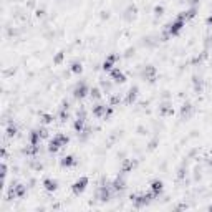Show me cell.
<instances>
[{
  "instance_id": "16",
  "label": "cell",
  "mask_w": 212,
  "mask_h": 212,
  "mask_svg": "<svg viewBox=\"0 0 212 212\" xmlns=\"http://www.w3.org/2000/svg\"><path fill=\"white\" fill-rule=\"evenodd\" d=\"M62 60H63V53H58L57 57H55V60H53V62H55V63H60Z\"/></svg>"
},
{
  "instance_id": "4",
  "label": "cell",
  "mask_w": 212,
  "mask_h": 212,
  "mask_svg": "<svg viewBox=\"0 0 212 212\" xmlns=\"http://www.w3.org/2000/svg\"><path fill=\"white\" fill-rule=\"evenodd\" d=\"M111 78H113L114 81H119V83L124 81V75L119 71V68H113L111 70Z\"/></svg>"
},
{
  "instance_id": "5",
  "label": "cell",
  "mask_w": 212,
  "mask_h": 212,
  "mask_svg": "<svg viewBox=\"0 0 212 212\" xmlns=\"http://www.w3.org/2000/svg\"><path fill=\"white\" fill-rule=\"evenodd\" d=\"M86 94V85L81 83V85H78L76 90H75V98H83Z\"/></svg>"
},
{
  "instance_id": "6",
  "label": "cell",
  "mask_w": 212,
  "mask_h": 212,
  "mask_svg": "<svg viewBox=\"0 0 212 212\" xmlns=\"http://www.w3.org/2000/svg\"><path fill=\"white\" fill-rule=\"evenodd\" d=\"M93 114L94 116H104L106 114V106H103V104H96L93 108Z\"/></svg>"
},
{
  "instance_id": "11",
  "label": "cell",
  "mask_w": 212,
  "mask_h": 212,
  "mask_svg": "<svg viewBox=\"0 0 212 212\" xmlns=\"http://www.w3.org/2000/svg\"><path fill=\"white\" fill-rule=\"evenodd\" d=\"M99 199H101V201H108L109 199V191L106 187H101V189H99Z\"/></svg>"
},
{
  "instance_id": "3",
  "label": "cell",
  "mask_w": 212,
  "mask_h": 212,
  "mask_svg": "<svg viewBox=\"0 0 212 212\" xmlns=\"http://www.w3.org/2000/svg\"><path fill=\"white\" fill-rule=\"evenodd\" d=\"M151 189H153V197H157L161 194V191H162V182L161 181H153Z\"/></svg>"
},
{
  "instance_id": "9",
  "label": "cell",
  "mask_w": 212,
  "mask_h": 212,
  "mask_svg": "<svg viewBox=\"0 0 212 212\" xmlns=\"http://www.w3.org/2000/svg\"><path fill=\"white\" fill-rule=\"evenodd\" d=\"M136 94H138V88H131L129 90V93H128V98H126V103H133L136 99Z\"/></svg>"
},
{
  "instance_id": "8",
  "label": "cell",
  "mask_w": 212,
  "mask_h": 212,
  "mask_svg": "<svg viewBox=\"0 0 212 212\" xmlns=\"http://www.w3.org/2000/svg\"><path fill=\"white\" fill-rule=\"evenodd\" d=\"M124 187H126V186H124V181L121 179V177H118V179L113 182V189H114V191H123Z\"/></svg>"
},
{
  "instance_id": "13",
  "label": "cell",
  "mask_w": 212,
  "mask_h": 212,
  "mask_svg": "<svg viewBox=\"0 0 212 212\" xmlns=\"http://www.w3.org/2000/svg\"><path fill=\"white\" fill-rule=\"evenodd\" d=\"M71 71L73 73H80L81 71V65H80V63H73L71 65Z\"/></svg>"
},
{
  "instance_id": "14",
  "label": "cell",
  "mask_w": 212,
  "mask_h": 212,
  "mask_svg": "<svg viewBox=\"0 0 212 212\" xmlns=\"http://www.w3.org/2000/svg\"><path fill=\"white\" fill-rule=\"evenodd\" d=\"M15 194H17V196H23V194H25V187H23V186H18V187H17V189H15Z\"/></svg>"
},
{
  "instance_id": "1",
  "label": "cell",
  "mask_w": 212,
  "mask_h": 212,
  "mask_svg": "<svg viewBox=\"0 0 212 212\" xmlns=\"http://www.w3.org/2000/svg\"><path fill=\"white\" fill-rule=\"evenodd\" d=\"M88 186V177H81V179H78L75 184H73V192L75 194H81L85 189Z\"/></svg>"
},
{
  "instance_id": "15",
  "label": "cell",
  "mask_w": 212,
  "mask_h": 212,
  "mask_svg": "<svg viewBox=\"0 0 212 212\" xmlns=\"http://www.w3.org/2000/svg\"><path fill=\"white\" fill-rule=\"evenodd\" d=\"M91 96H93V98H99V90L98 88H93V90H91Z\"/></svg>"
},
{
  "instance_id": "7",
  "label": "cell",
  "mask_w": 212,
  "mask_h": 212,
  "mask_svg": "<svg viewBox=\"0 0 212 212\" xmlns=\"http://www.w3.org/2000/svg\"><path fill=\"white\" fill-rule=\"evenodd\" d=\"M43 186L47 191H55L57 189V181H52V179H45L43 181Z\"/></svg>"
},
{
  "instance_id": "10",
  "label": "cell",
  "mask_w": 212,
  "mask_h": 212,
  "mask_svg": "<svg viewBox=\"0 0 212 212\" xmlns=\"http://www.w3.org/2000/svg\"><path fill=\"white\" fill-rule=\"evenodd\" d=\"M76 164V161H75V157L73 156H66V157H63L62 159V166H75Z\"/></svg>"
},
{
  "instance_id": "2",
  "label": "cell",
  "mask_w": 212,
  "mask_h": 212,
  "mask_svg": "<svg viewBox=\"0 0 212 212\" xmlns=\"http://www.w3.org/2000/svg\"><path fill=\"white\" fill-rule=\"evenodd\" d=\"M182 27H184V20H176L174 23L169 25V33H171V35H177V33L182 30Z\"/></svg>"
},
{
  "instance_id": "12",
  "label": "cell",
  "mask_w": 212,
  "mask_h": 212,
  "mask_svg": "<svg viewBox=\"0 0 212 212\" xmlns=\"http://www.w3.org/2000/svg\"><path fill=\"white\" fill-rule=\"evenodd\" d=\"M162 13H164V7L157 5V7H156V8H154V15H156V17H161V15H162Z\"/></svg>"
}]
</instances>
